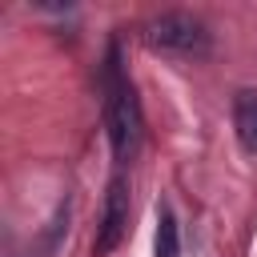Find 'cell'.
Returning a JSON list of instances; mask_svg holds the SVG:
<instances>
[{
	"label": "cell",
	"mask_w": 257,
	"mask_h": 257,
	"mask_svg": "<svg viewBox=\"0 0 257 257\" xmlns=\"http://www.w3.org/2000/svg\"><path fill=\"white\" fill-rule=\"evenodd\" d=\"M124 229H128V181H124V177H112L108 189H104L100 225H96V241H92L96 257H108V253L120 245Z\"/></svg>",
	"instance_id": "cell-3"
},
{
	"label": "cell",
	"mask_w": 257,
	"mask_h": 257,
	"mask_svg": "<svg viewBox=\"0 0 257 257\" xmlns=\"http://www.w3.org/2000/svg\"><path fill=\"white\" fill-rule=\"evenodd\" d=\"M233 133H237V145L257 157V88H241L233 96Z\"/></svg>",
	"instance_id": "cell-4"
},
{
	"label": "cell",
	"mask_w": 257,
	"mask_h": 257,
	"mask_svg": "<svg viewBox=\"0 0 257 257\" xmlns=\"http://www.w3.org/2000/svg\"><path fill=\"white\" fill-rule=\"evenodd\" d=\"M104 80H108V104H104L108 145H112V157L124 165V161H133L137 149H141V128H145V120H141V100H137L133 84H128V80L120 76V68H116V48L108 52V72H104Z\"/></svg>",
	"instance_id": "cell-1"
},
{
	"label": "cell",
	"mask_w": 257,
	"mask_h": 257,
	"mask_svg": "<svg viewBox=\"0 0 257 257\" xmlns=\"http://www.w3.org/2000/svg\"><path fill=\"white\" fill-rule=\"evenodd\" d=\"M157 257H181V229L169 205L157 209Z\"/></svg>",
	"instance_id": "cell-5"
},
{
	"label": "cell",
	"mask_w": 257,
	"mask_h": 257,
	"mask_svg": "<svg viewBox=\"0 0 257 257\" xmlns=\"http://www.w3.org/2000/svg\"><path fill=\"white\" fill-rule=\"evenodd\" d=\"M145 40H149V48L169 52V56H209V48H213V32L193 12H161V16H153L145 24Z\"/></svg>",
	"instance_id": "cell-2"
}]
</instances>
